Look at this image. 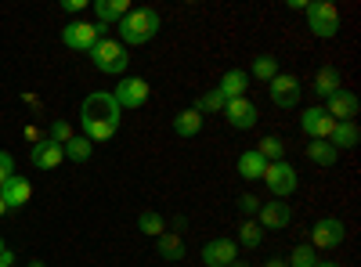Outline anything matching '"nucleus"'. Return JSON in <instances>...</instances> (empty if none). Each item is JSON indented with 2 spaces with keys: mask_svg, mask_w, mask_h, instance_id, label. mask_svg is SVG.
Wrapping results in <instances>:
<instances>
[{
  "mask_svg": "<svg viewBox=\"0 0 361 267\" xmlns=\"http://www.w3.org/2000/svg\"><path fill=\"white\" fill-rule=\"evenodd\" d=\"M307 25L318 40H333L340 33V8L333 0H314V4H307Z\"/></svg>",
  "mask_w": 361,
  "mask_h": 267,
  "instance_id": "20e7f679",
  "label": "nucleus"
},
{
  "mask_svg": "<svg viewBox=\"0 0 361 267\" xmlns=\"http://www.w3.org/2000/svg\"><path fill=\"white\" fill-rule=\"evenodd\" d=\"M289 267H314L318 263V256H314V249L311 246H296L293 253H289V260H286Z\"/></svg>",
  "mask_w": 361,
  "mask_h": 267,
  "instance_id": "7c9ffc66",
  "label": "nucleus"
},
{
  "mask_svg": "<svg viewBox=\"0 0 361 267\" xmlns=\"http://www.w3.org/2000/svg\"><path fill=\"white\" fill-rule=\"evenodd\" d=\"M333 127H336V120H333V116H329L322 105H311L304 116H300V130H304L311 141H329Z\"/></svg>",
  "mask_w": 361,
  "mask_h": 267,
  "instance_id": "6e6552de",
  "label": "nucleus"
},
{
  "mask_svg": "<svg viewBox=\"0 0 361 267\" xmlns=\"http://www.w3.org/2000/svg\"><path fill=\"white\" fill-rule=\"evenodd\" d=\"M29 267H44V260H29Z\"/></svg>",
  "mask_w": 361,
  "mask_h": 267,
  "instance_id": "ea45409f",
  "label": "nucleus"
},
{
  "mask_svg": "<svg viewBox=\"0 0 361 267\" xmlns=\"http://www.w3.org/2000/svg\"><path fill=\"white\" fill-rule=\"evenodd\" d=\"M224 98H221V91H217V87H214V91H206V94H199L195 98V112L202 116V112H224Z\"/></svg>",
  "mask_w": 361,
  "mask_h": 267,
  "instance_id": "c85d7f7f",
  "label": "nucleus"
},
{
  "mask_svg": "<svg viewBox=\"0 0 361 267\" xmlns=\"http://www.w3.org/2000/svg\"><path fill=\"white\" fill-rule=\"evenodd\" d=\"M8 213V206H4V199H0V217H4Z\"/></svg>",
  "mask_w": 361,
  "mask_h": 267,
  "instance_id": "58836bf2",
  "label": "nucleus"
},
{
  "mask_svg": "<svg viewBox=\"0 0 361 267\" xmlns=\"http://www.w3.org/2000/svg\"><path fill=\"white\" fill-rule=\"evenodd\" d=\"M199 256H202L206 267H228V263L238 260V242L235 239H209Z\"/></svg>",
  "mask_w": 361,
  "mask_h": 267,
  "instance_id": "9b49d317",
  "label": "nucleus"
},
{
  "mask_svg": "<svg viewBox=\"0 0 361 267\" xmlns=\"http://www.w3.org/2000/svg\"><path fill=\"white\" fill-rule=\"evenodd\" d=\"M4 249H8V246H4V239H0V253H4Z\"/></svg>",
  "mask_w": 361,
  "mask_h": 267,
  "instance_id": "79ce46f5",
  "label": "nucleus"
},
{
  "mask_svg": "<svg viewBox=\"0 0 361 267\" xmlns=\"http://www.w3.org/2000/svg\"><path fill=\"white\" fill-rule=\"evenodd\" d=\"M264 170H267V163H264V156L257 152V148H250V152L238 156V177H246V181H260Z\"/></svg>",
  "mask_w": 361,
  "mask_h": 267,
  "instance_id": "aec40b11",
  "label": "nucleus"
},
{
  "mask_svg": "<svg viewBox=\"0 0 361 267\" xmlns=\"http://www.w3.org/2000/svg\"><path fill=\"white\" fill-rule=\"evenodd\" d=\"M199 130H202V116L195 108H185V112L173 116V134L177 137H195Z\"/></svg>",
  "mask_w": 361,
  "mask_h": 267,
  "instance_id": "4be33fe9",
  "label": "nucleus"
},
{
  "mask_svg": "<svg viewBox=\"0 0 361 267\" xmlns=\"http://www.w3.org/2000/svg\"><path fill=\"white\" fill-rule=\"evenodd\" d=\"M69 15H83V8H87V0H66V4H62Z\"/></svg>",
  "mask_w": 361,
  "mask_h": 267,
  "instance_id": "f704fd0d",
  "label": "nucleus"
},
{
  "mask_svg": "<svg viewBox=\"0 0 361 267\" xmlns=\"http://www.w3.org/2000/svg\"><path fill=\"white\" fill-rule=\"evenodd\" d=\"M130 11V4H127V0H98V4H94V15H98V25H119V22H123V15Z\"/></svg>",
  "mask_w": 361,
  "mask_h": 267,
  "instance_id": "a211bd4d",
  "label": "nucleus"
},
{
  "mask_svg": "<svg viewBox=\"0 0 361 267\" xmlns=\"http://www.w3.org/2000/svg\"><path fill=\"white\" fill-rule=\"evenodd\" d=\"M260 228H267V231H282V228H289V221H293V210H289V202H282V199H275V202H260Z\"/></svg>",
  "mask_w": 361,
  "mask_h": 267,
  "instance_id": "4468645a",
  "label": "nucleus"
},
{
  "mask_svg": "<svg viewBox=\"0 0 361 267\" xmlns=\"http://www.w3.org/2000/svg\"><path fill=\"white\" fill-rule=\"evenodd\" d=\"M137 228H141L145 235H152V239H159V235L166 231V221H163L156 210H145V213L137 217Z\"/></svg>",
  "mask_w": 361,
  "mask_h": 267,
  "instance_id": "cd10ccee",
  "label": "nucleus"
},
{
  "mask_svg": "<svg viewBox=\"0 0 361 267\" xmlns=\"http://www.w3.org/2000/svg\"><path fill=\"white\" fill-rule=\"evenodd\" d=\"M156 249H159V256L163 260H185V239H180L177 231H163L159 239H156Z\"/></svg>",
  "mask_w": 361,
  "mask_h": 267,
  "instance_id": "412c9836",
  "label": "nucleus"
},
{
  "mask_svg": "<svg viewBox=\"0 0 361 267\" xmlns=\"http://www.w3.org/2000/svg\"><path fill=\"white\" fill-rule=\"evenodd\" d=\"M221 98L224 101H235V98H246V91H250V73H243V69H228L224 76H221Z\"/></svg>",
  "mask_w": 361,
  "mask_h": 267,
  "instance_id": "f3484780",
  "label": "nucleus"
},
{
  "mask_svg": "<svg viewBox=\"0 0 361 267\" xmlns=\"http://www.w3.org/2000/svg\"><path fill=\"white\" fill-rule=\"evenodd\" d=\"M329 116H333L336 123H354V116H357V94L354 91H347V87H340V91L329 98L325 105H322Z\"/></svg>",
  "mask_w": 361,
  "mask_h": 267,
  "instance_id": "ddd939ff",
  "label": "nucleus"
},
{
  "mask_svg": "<svg viewBox=\"0 0 361 267\" xmlns=\"http://www.w3.org/2000/svg\"><path fill=\"white\" fill-rule=\"evenodd\" d=\"M80 120H94V123H109L119 130V120H123V108L116 105V98L109 91H94L83 98V108H80Z\"/></svg>",
  "mask_w": 361,
  "mask_h": 267,
  "instance_id": "7ed1b4c3",
  "label": "nucleus"
},
{
  "mask_svg": "<svg viewBox=\"0 0 361 267\" xmlns=\"http://www.w3.org/2000/svg\"><path fill=\"white\" fill-rule=\"evenodd\" d=\"M163 29V15L156 8H130L123 15V22H119V44H130V47H141L148 44L156 33Z\"/></svg>",
  "mask_w": 361,
  "mask_h": 267,
  "instance_id": "f257e3e1",
  "label": "nucleus"
},
{
  "mask_svg": "<svg viewBox=\"0 0 361 267\" xmlns=\"http://www.w3.org/2000/svg\"><path fill=\"white\" fill-rule=\"evenodd\" d=\"M238 210H243L246 217H257V213H260V199H257L253 192H246L243 199H238Z\"/></svg>",
  "mask_w": 361,
  "mask_h": 267,
  "instance_id": "473e14b6",
  "label": "nucleus"
},
{
  "mask_svg": "<svg viewBox=\"0 0 361 267\" xmlns=\"http://www.w3.org/2000/svg\"><path fill=\"white\" fill-rule=\"evenodd\" d=\"M271 101H275L279 108H293L300 101V94H304V87H300V80L293 73H279L275 80H271Z\"/></svg>",
  "mask_w": 361,
  "mask_h": 267,
  "instance_id": "9d476101",
  "label": "nucleus"
},
{
  "mask_svg": "<svg viewBox=\"0 0 361 267\" xmlns=\"http://www.w3.org/2000/svg\"><path fill=\"white\" fill-rule=\"evenodd\" d=\"M105 37V25H98V22H69L66 29H62V44L69 47V51H90L98 40Z\"/></svg>",
  "mask_w": 361,
  "mask_h": 267,
  "instance_id": "39448f33",
  "label": "nucleus"
},
{
  "mask_svg": "<svg viewBox=\"0 0 361 267\" xmlns=\"http://www.w3.org/2000/svg\"><path fill=\"white\" fill-rule=\"evenodd\" d=\"M228 267H250V263H243V260H235V263H228Z\"/></svg>",
  "mask_w": 361,
  "mask_h": 267,
  "instance_id": "a19ab883",
  "label": "nucleus"
},
{
  "mask_svg": "<svg viewBox=\"0 0 361 267\" xmlns=\"http://www.w3.org/2000/svg\"><path fill=\"white\" fill-rule=\"evenodd\" d=\"M29 195H33V185H29L22 173H11L4 181V188H0V199H4L8 210H22V206L29 202Z\"/></svg>",
  "mask_w": 361,
  "mask_h": 267,
  "instance_id": "2eb2a0df",
  "label": "nucleus"
},
{
  "mask_svg": "<svg viewBox=\"0 0 361 267\" xmlns=\"http://www.w3.org/2000/svg\"><path fill=\"white\" fill-rule=\"evenodd\" d=\"M314 267H340V263H333V260H318Z\"/></svg>",
  "mask_w": 361,
  "mask_h": 267,
  "instance_id": "4c0bfd02",
  "label": "nucleus"
},
{
  "mask_svg": "<svg viewBox=\"0 0 361 267\" xmlns=\"http://www.w3.org/2000/svg\"><path fill=\"white\" fill-rule=\"evenodd\" d=\"M340 87H343V83H340V69H336V66H322V69H318V76H314V94H318V98L329 101V98L340 91Z\"/></svg>",
  "mask_w": 361,
  "mask_h": 267,
  "instance_id": "6ab92c4d",
  "label": "nucleus"
},
{
  "mask_svg": "<svg viewBox=\"0 0 361 267\" xmlns=\"http://www.w3.org/2000/svg\"><path fill=\"white\" fill-rule=\"evenodd\" d=\"M112 98H116L119 108H141V105L148 101V80H141V76L119 80V87L112 91Z\"/></svg>",
  "mask_w": 361,
  "mask_h": 267,
  "instance_id": "1a4fd4ad",
  "label": "nucleus"
},
{
  "mask_svg": "<svg viewBox=\"0 0 361 267\" xmlns=\"http://www.w3.org/2000/svg\"><path fill=\"white\" fill-rule=\"evenodd\" d=\"M238 242H243L246 249H257V246L264 242V228H260L257 221H246L243 228H238Z\"/></svg>",
  "mask_w": 361,
  "mask_h": 267,
  "instance_id": "c756f323",
  "label": "nucleus"
},
{
  "mask_svg": "<svg viewBox=\"0 0 361 267\" xmlns=\"http://www.w3.org/2000/svg\"><path fill=\"white\" fill-rule=\"evenodd\" d=\"M253 76L271 83V80L279 76V58H275V54H257V58H253Z\"/></svg>",
  "mask_w": 361,
  "mask_h": 267,
  "instance_id": "a878e982",
  "label": "nucleus"
},
{
  "mask_svg": "<svg viewBox=\"0 0 361 267\" xmlns=\"http://www.w3.org/2000/svg\"><path fill=\"white\" fill-rule=\"evenodd\" d=\"M260 181L271 188V195H275V199H289V195L296 192V170H293L286 159H279V163H267V170H264Z\"/></svg>",
  "mask_w": 361,
  "mask_h": 267,
  "instance_id": "423d86ee",
  "label": "nucleus"
},
{
  "mask_svg": "<svg viewBox=\"0 0 361 267\" xmlns=\"http://www.w3.org/2000/svg\"><path fill=\"white\" fill-rule=\"evenodd\" d=\"M224 120H228L235 130H250V127H257L260 112H257V105H253L250 98H235V101L224 105Z\"/></svg>",
  "mask_w": 361,
  "mask_h": 267,
  "instance_id": "f8f14e48",
  "label": "nucleus"
},
{
  "mask_svg": "<svg viewBox=\"0 0 361 267\" xmlns=\"http://www.w3.org/2000/svg\"><path fill=\"white\" fill-rule=\"evenodd\" d=\"M267 267H289L286 260H267Z\"/></svg>",
  "mask_w": 361,
  "mask_h": 267,
  "instance_id": "e433bc0d",
  "label": "nucleus"
},
{
  "mask_svg": "<svg viewBox=\"0 0 361 267\" xmlns=\"http://www.w3.org/2000/svg\"><path fill=\"white\" fill-rule=\"evenodd\" d=\"M11 173H15V159L4 152V148H0V188H4V181H8Z\"/></svg>",
  "mask_w": 361,
  "mask_h": 267,
  "instance_id": "72a5a7b5",
  "label": "nucleus"
},
{
  "mask_svg": "<svg viewBox=\"0 0 361 267\" xmlns=\"http://www.w3.org/2000/svg\"><path fill=\"white\" fill-rule=\"evenodd\" d=\"M347 239V228L340 217H322L314 228H311V249H336L340 242Z\"/></svg>",
  "mask_w": 361,
  "mask_h": 267,
  "instance_id": "0eeeda50",
  "label": "nucleus"
},
{
  "mask_svg": "<svg viewBox=\"0 0 361 267\" xmlns=\"http://www.w3.org/2000/svg\"><path fill=\"white\" fill-rule=\"evenodd\" d=\"M62 152H66V159H73V163H87L90 156H94V144H90L83 134H73V137L62 144Z\"/></svg>",
  "mask_w": 361,
  "mask_h": 267,
  "instance_id": "5701e85b",
  "label": "nucleus"
},
{
  "mask_svg": "<svg viewBox=\"0 0 361 267\" xmlns=\"http://www.w3.org/2000/svg\"><path fill=\"white\" fill-rule=\"evenodd\" d=\"M15 260H18V256H15L11 249H4V253H0V267H11Z\"/></svg>",
  "mask_w": 361,
  "mask_h": 267,
  "instance_id": "c9c22d12",
  "label": "nucleus"
},
{
  "mask_svg": "<svg viewBox=\"0 0 361 267\" xmlns=\"http://www.w3.org/2000/svg\"><path fill=\"white\" fill-rule=\"evenodd\" d=\"M29 159H33L37 170H54L58 163L66 159V152H62V144H54L51 137H40V141L33 144V152H29Z\"/></svg>",
  "mask_w": 361,
  "mask_h": 267,
  "instance_id": "dca6fc26",
  "label": "nucleus"
},
{
  "mask_svg": "<svg viewBox=\"0 0 361 267\" xmlns=\"http://www.w3.org/2000/svg\"><path fill=\"white\" fill-rule=\"evenodd\" d=\"M87 54H90V62H94V69L98 73H109V76H123L127 66H130L127 47L119 44V40H109V37H102Z\"/></svg>",
  "mask_w": 361,
  "mask_h": 267,
  "instance_id": "f03ea898",
  "label": "nucleus"
},
{
  "mask_svg": "<svg viewBox=\"0 0 361 267\" xmlns=\"http://www.w3.org/2000/svg\"><path fill=\"white\" fill-rule=\"evenodd\" d=\"M73 134H76V130L69 127V120H54V123H51V134H47V137H51L54 144H66V141H69Z\"/></svg>",
  "mask_w": 361,
  "mask_h": 267,
  "instance_id": "2f4dec72",
  "label": "nucleus"
},
{
  "mask_svg": "<svg viewBox=\"0 0 361 267\" xmlns=\"http://www.w3.org/2000/svg\"><path fill=\"white\" fill-rule=\"evenodd\" d=\"M307 159L314 163V166H333L336 159H340V152L329 141H311L307 144Z\"/></svg>",
  "mask_w": 361,
  "mask_h": 267,
  "instance_id": "393cba45",
  "label": "nucleus"
},
{
  "mask_svg": "<svg viewBox=\"0 0 361 267\" xmlns=\"http://www.w3.org/2000/svg\"><path fill=\"white\" fill-rule=\"evenodd\" d=\"M257 152L264 156V163H279V159L286 156V141L271 134V137H264V141L257 144Z\"/></svg>",
  "mask_w": 361,
  "mask_h": 267,
  "instance_id": "bb28decb",
  "label": "nucleus"
},
{
  "mask_svg": "<svg viewBox=\"0 0 361 267\" xmlns=\"http://www.w3.org/2000/svg\"><path fill=\"white\" fill-rule=\"evenodd\" d=\"M357 137H361L357 123H336V127H333V134H329V144H333L336 152H340V148H354V144H357Z\"/></svg>",
  "mask_w": 361,
  "mask_h": 267,
  "instance_id": "b1692460",
  "label": "nucleus"
}]
</instances>
